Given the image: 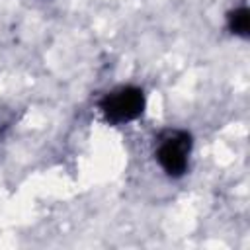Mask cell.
I'll return each mask as SVG.
<instances>
[{
  "instance_id": "cell-2",
  "label": "cell",
  "mask_w": 250,
  "mask_h": 250,
  "mask_svg": "<svg viewBox=\"0 0 250 250\" xmlns=\"http://www.w3.org/2000/svg\"><path fill=\"white\" fill-rule=\"evenodd\" d=\"M100 109L109 123H127L137 119L145 109V94L135 86H121L104 96Z\"/></svg>"
},
{
  "instance_id": "cell-3",
  "label": "cell",
  "mask_w": 250,
  "mask_h": 250,
  "mask_svg": "<svg viewBox=\"0 0 250 250\" xmlns=\"http://www.w3.org/2000/svg\"><path fill=\"white\" fill-rule=\"evenodd\" d=\"M229 29L234 33V35H240V37H248V31H250V12L248 8H236L229 14Z\"/></svg>"
},
{
  "instance_id": "cell-1",
  "label": "cell",
  "mask_w": 250,
  "mask_h": 250,
  "mask_svg": "<svg viewBox=\"0 0 250 250\" xmlns=\"http://www.w3.org/2000/svg\"><path fill=\"white\" fill-rule=\"evenodd\" d=\"M191 150V135L182 129H168L158 137L156 143V160L160 168L178 178L188 170V158Z\"/></svg>"
}]
</instances>
